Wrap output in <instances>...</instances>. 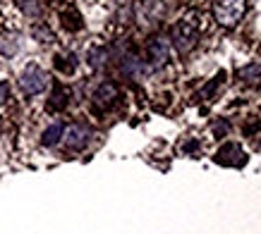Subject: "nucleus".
<instances>
[{
  "label": "nucleus",
  "mask_w": 261,
  "mask_h": 234,
  "mask_svg": "<svg viewBox=\"0 0 261 234\" xmlns=\"http://www.w3.org/2000/svg\"><path fill=\"white\" fill-rule=\"evenodd\" d=\"M214 19L225 29H232L247 15V0H214L211 3Z\"/></svg>",
  "instance_id": "obj_1"
},
{
  "label": "nucleus",
  "mask_w": 261,
  "mask_h": 234,
  "mask_svg": "<svg viewBox=\"0 0 261 234\" xmlns=\"http://www.w3.org/2000/svg\"><path fill=\"white\" fill-rule=\"evenodd\" d=\"M48 89V72L41 70L39 65H27L19 74V91H22L27 98L32 96H39Z\"/></svg>",
  "instance_id": "obj_2"
},
{
  "label": "nucleus",
  "mask_w": 261,
  "mask_h": 234,
  "mask_svg": "<svg viewBox=\"0 0 261 234\" xmlns=\"http://www.w3.org/2000/svg\"><path fill=\"white\" fill-rule=\"evenodd\" d=\"M170 39H173L175 48H177L180 53H190L192 48L197 46V39H199L197 22H194V19H180V22L173 26Z\"/></svg>",
  "instance_id": "obj_3"
},
{
  "label": "nucleus",
  "mask_w": 261,
  "mask_h": 234,
  "mask_svg": "<svg viewBox=\"0 0 261 234\" xmlns=\"http://www.w3.org/2000/svg\"><path fill=\"white\" fill-rule=\"evenodd\" d=\"M89 136H91L89 127L80 125V122L65 127V132H63V141H65V146H67L70 151H82L89 143Z\"/></svg>",
  "instance_id": "obj_4"
},
{
  "label": "nucleus",
  "mask_w": 261,
  "mask_h": 234,
  "mask_svg": "<svg viewBox=\"0 0 261 234\" xmlns=\"http://www.w3.org/2000/svg\"><path fill=\"white\" fill-rule=\"evenodd\" d=\"M146 53H149V60L153 67H161V65H166L168 60V53H170V43L168 39L163 36H156V39L149 41V46H146Z\"/></svg>",
  "instance_id": "obj_5"
},
{
  "label": "nucleus",
  "mask_w": 261,
  "mask_h": 234,
  "mask_svg": "<svg viewBox=\"0 0 261 234\" xmlns=\"http://www.w3.org/2000/svg\"><path fill=\"white\" fill-rule=\"evenodd\" d=\"M118 96H120V89L115 81H103L94 91V103L98 108H111L113 103L118 101Z\"/></svg>",
  "instance_id": "obj_6"
},
{
  "label": "nucleus",
  "mask_w": 261,
  "mask_h": 234,
  "mask_svg": "<svg viewBox=\"0 0 261 234\" xmlns=\"http://www.w3.org/2000/svg\"><path fill=\"white\" fill-rule=\"evenodd\" d=\"M63 132H65V125L63 122H53L50 127H46L43 129V134H41V143L43 146H56V143H60V139H63Z\"/></svg>",
  "instance_id": "obj_7"
},
{
  "label": "nucleus",
  "mask_w": 261,
  "mask_h": 234,
  "mask_svg": "<svg viewBox=\"0 0 261 234\" xmlns=\"http://www.w3.org/2000/svg\"><path fill=\"white\" fill-rule=\"evenodd\" d=\"M67 103H70V91H67L65 86L58 84L56 89H53V96H50L48 105H50V110H65Z\"/></svg>",
  "instance_id": "obj_8"
},
{
  "label": "nucleus",
  "mask_w": 261,
  "mask_h": 234,
  "mask_svg": "<svg viewBox=\"0 0 261 234\" xmlns=\"http://www.w3.org/2000/svg\"><path fill=\"white\" fill-rule=\"evenodd\" d=\"M17 5H19V10H22L27 17H39L41 12H43L39 0H17Z\"/></svg>",
  "instance_id": "obj_9"
},
{
  "label": "nucleus",
  "mask_w": 261,
  "mask_h": 234,
  "mask_svg": "<svg viewBox=\"0 0 261 234\" xmlns=\"http://www.w3.org/2000/svg\"><path fill=\"white\" fill-rule=\"evenodd\" d=\"M240 77L245 79V81H259L261 79V65L254 63V65H247L240 70Z\"/></svg>",
  "instance_id": "obj_10"
},
{
  "label": "nucleus",
  "mask_w": 261,
  "mask_h": 234,
  "mask_svg": "<svg viewBox=\"0 0 261 234\" xmlns=\"http://www.w3.org/2000/svg\"><path fill=\"white\" fill-rule=\"evenodd\" d=\"M34 36H36L41 43H50V41H53V34L48 32L46 26H34Z\"/></svg>",
  "instance_id": "obj_11"
},
{
  "label": "nucleus",
  "mask_w": 261,
  "mask_h": 234,
  "mask_svg": "<svg viewBox=\"0 0 261 234\" xmlns=\"http://www.w3.org/2000/svg\"><path fill=\"white\" fill-rule=\"evenodd\" d=\"M10 98V86L8 81H0V103H5Z\"/></svg>",
  "instance_id": "obj_12"
}]
</instances>
